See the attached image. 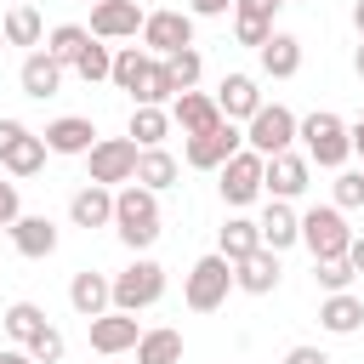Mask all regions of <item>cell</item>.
I'll use <instances>...</instances> for the list:
<instances>
[{
    "instance_id": "obj_1",
    "label": "cell",
    "mask_w": 364,
    "mask_h": 364,
    "mask_svg": "<svg viewBox=\"0 0 364 364\" xmlns=\"http://www.w3.org/2000/svg\"><path fill=\"white\" fill-rule=\"evenodd\" d=\"M114 233L131 245V250H148L159 239V193L142 188V182H125L114 193Z\"/></svg>"
},
{
    "instance_id": "obj_2",
    "label": "cell",
    "mask_w": 364,
    "mask_h": 364,
    "mask_svg": "<svg viewBox=\"0 0 364 364\" xmlns=\"http://www.w3.org/2000/svg\"><path fill=\"white\" fill-rule=\"evenodd\" d=\"M296 136H301L307 159H313V165H324V171H341V165H347V154H353V125H347L341 114H330V108L307 114Z\"/></svg>"
},
{
    "instance_id": "obj_3",
    "label": "cell",
    "mask_w": 364,
    "mask_h": 364,
    "mask_svg": "<svg viewBox=\"0 0 364 364\" xmlns=\"http://www.w3.org/2000/svg\"><path fill=\"white\" fill-rule=\"evenodd\" d=\"M228 290H233V262L216 250V256H199L193 267H188V284H182V301L193 307V313H216L222 301H228Z\"/></svg>"
},
{
    "instance_id": "obj_4",
    "label": "cell",
    "mask_w": 364,
    "mask_h": 364,
    "mask_svg": "<svg viewBox=\"0 0 364 364\" xmlns=\"http://www.w3.org/2000/svg\"><path fill=\"white\" fill-rule=\"evenodd\" d=\"M296 131H301V119H296L284 102H262V108L245 119V148H256L262 159H273V154H284V148L296 142Z\"/></svg>"
},
{
    "instance_id": "obj_5",
    "label": "cell",
    "mask_w": 364,
    "mask_h": 364,
    "mask_svg": "<svg viewBox=\"0 0 364 364\" xmlns=\"http://www.w3.org/2000/svg\"><path fill=\"white\" fill-rule=\"evenodd\" d=\"M159 296H165V267H159V262L136 256L125 273H114V307H119V313H142V307H154Z\"/></svg>"
},
{
    "instance_id": "obj_6",
    "label": "cell",
    "mask_w": 364,
    "mask_h": 364,
    "mask_svg": "<svg viewBox=\"0 0 364 364\" xmlns=\"http://www.w3.org/2000/svg\"><path fill=\"white\" fill-rule=\"evenodd\" d=\"M301 245L313 250V262H318V256H347L353 228H347L341 205H313V210L301 216Z\"/></svg>"
},
{
    "instance_id": "obj_7",
    "label": "cell",
    "mask_w": 364,
    "mask_h": 364,
    "mask_svg": "<svg viewBox=\"0 0 364 364\" xmlns=\"http://www.w3.org/2000/svg\"><path fill=\"white\" fill-rule=\"evenodd\" d=\"M216 176H222V182H216V188H222V199L239 210V205H250V199L267 188V159H262L256 148H239V154H233Z\"/></svg>"
},
{
    "instance_id": "obj_8",
    "label": "cell",
    "mask_w": 364,
    "mask_h": 364,
    "mask_svg": "<svg viewBox=\"0 0 364 364\" xmlns=\"http://www.w3.org/2000/svg\"><path fill=\"white\" fill-rule=\"evenodd\" d=\"M239 148H245V131H239L233 119H222L216 131H199V136H188L182 159H188L193 171H222V165H228Z\"/></svg>"
},
{
    "instance_id": "obj_9",
    "label": "cell",
    "mask_w": 364,
    "mask_h": 364,
    "mask_svg": "<svg viewBox=\"0 0 364 364\" xmlns=\"http://www.w3.org/2000/svg\"><path fill=\"white\" fill-rule=\"evenodd\" d=\"M136 142L131 136H97V148L85 154V165H91V182H102V188H114V182H131L136 176Z\"/></svg>"
},
{
    "instance_id": "obj_10",
    "label": "cell",
    "mask_w": 364,
    "mask_h": 364,
    "mask_svg": "<svg viewBox=\"0 0 364 364\" xmlns=\"http://www.w3.org/2000/svg\"><path fill=\"white\" fill-rule=\"evenodd\" d=\"M85 324H91V347H97L102 358L136 353V341H142V324H136V313H119V307H108V313L85 318Z\"/></svg>"
},
{
    "instance_id": "obj_11",
    "label": "cell",
    "mask_w": 364,
    "mask_h": 364,
    "mask_svg": "<svg viewBox=\"0 0 364 364\" xmlns=\"http://www.w3.org/2000/svg\"><path fill=\"white\" fill-rule=\"evenodd\" d=\"M142 46L154 57H171V51L193 46V11H148L142 17Z\"/></svg>"
},
{
    "instance_id": "obj_12",
    "label": "cell",
    "mask_w": 364,
    "mask_h": 364,
    "mask_svg": "<svg viewBox=\"0 0 364 364\" xmlns=\"http://www.w3.org/2000/svg\"><path fill=\"white\" fill-rule=\"evenodd\" d=\"M142 6L136 0H97L91 6V34L97 40H136L142 34Z\"/></svg>"
},
{
    "instance_id": "obj_13",
    "label": "cell",
    "mask_w": 364,
    "mask_h": 364,
    "mask_svg": "<svg viewBox=\"0 0 364 364\" xmlns=\"http://www.w3.org/2000/svg\"><path fill=\"white\" fill-rule=\"evenodd\" d=\"M171 119L182 125V136H199V131H216L228 114H222V102H216V97H205V91H176Z\"/></svg>"
},
{
    "instance_id": "obj_14",
    "label": "cell",
    "mask_w": 364,
    "mask_h": 364,
    "mask_svg": "<svg viewBox=\"0 0 364 364\" xmlns=\"http://www.w3.org/2000/svg\"><path fill=\"white\" fill-rule=\"evenodd\" d=\"M307 176H313V159L296 154V148H284V154L267 159V193H273V199H296V193H307Z\"/></svg>"
},
{
    "instance_id": "obj_15",
    "label": "cell",
    "mask_w": 364,
    "mask_h": 364,
    "mask_svg": "<svg viewBox=\"0 0 364 364\" xmlns=\"http://www.w3.org/2000/svg\"><path fill=\"white\" fill-rule=\"evenodd\" d=\"M17 85H23V97H57L63 91V63L51 57V51H28L23 57V68H17Z\"/></svg>"
},
{
    "instance_id": "obj_16",
    "label": "cell",
    "mask_w": 364,
    "mask_h": 364,
    "mask_svg": "<svg viewBox=\"0 0 364 364\" xmlns=\"http://www.w3.org/2000/svg\"><path fill=\"white\" fill-rule=\"evenodd\" d=\"M233 284L245 290V296H267V290H279V250H250L245 262H233Z\"/></svg>"
},
{
    "instance_id": "obj_17",
    "label": "cell",
    "mask_w": 364,
    "mask_h": 364,
    "mask_svg": "<svg viewBox=\"0 0 364 364\" xmlns=\"http://www.w3.org/2000/svg\"><path fill=\"white\" fill-rule=\"evenodd\" d=\"M68 307L80 313V318H97V313H108L114 307V279H102V273H74V284H68Z\"/></svg>"
},
{
    "instance_id": "obj_18",
    "label": "cell",
    "mask_w": 364,
    "mask_h": 364,
    "mask_svg": "<svg viewBox=\"0 0 364 364\" xmlns=\"http://www.w3.org/2000/svg\"><path fill=\"white\" fill-rule=\"evenodd\" d=\"M273 0H233V34H239V46H267V34H273Z\"/></svg>"
},
{
    "instance_id": "obj_19",
    "label": "cell",
    "mask_w": 364,
    "mask_h": 364,
    "mask_svg": "<svg viewBox=\"0 0 364 364\" xmlns=\"http://www.w3.org/2000/svg\"><path fill=\"white\" fill-rule=\"evenodd\" d=\"M46 148L51 154H91L97 148V125L80 119V114H63V119L46 125Z\"/></svg>"
},
{
    "instance_id": "obj_20",
    "label": "cell",
    "mask_w": 364,
    "mask_h": 364,
    "mask_svg": "<svg viewBox=\"0 0 364 364\" xmlns=\"http://www.w3.org/2000/svg\"><path fill=\"white\" fill-rule=\"evenodd\" d=\"M68 222L74 228H108L114 222V193L102 182H85L74 199H68Z\"/></svg>"
},
{
    "instance_id": "obj_21",
    "label": "cell",
    "mask_w": 364,
    "mask_h": 364,
    "mask_svg": "<svg viewBox=\"0 0 364 364\" xmlns=\"http://www.w3.org/2000/svg\"><path fill=\"white\" fill-rule=\"evenodd\" d=\"M262 245H267V250L301 245V216L290 210V199H267V210H262Z\"/></svg>"
},
{
    "instance_id": "obj_22",
    "label": "cell",
    "mask_w": 364,
    "mask_h": 364,
    "mask_svg": "<svg viewBox=\"0 0 364 364\" xmlns=\"http://www.w3.org/2000/svg\"><path fill=\"white\" fill-rule=\"evenodd\" d=\"M11 245H17V256L46 262V256L57 250V228H51V216H17V222H11Z\"/></svg>"
},
{
    "instance_id": "obj_23",
    "label": "cell",
    "mask_w": 364,
    "mask_h": 364,
    "mask_svg": "<svg viewBox=\"0 0 364 364\" xmlns=\"http://www.w3.org/2000/svg\"><path fill=\"white\" fill-rule=\"evenodd\" d=\"M256 57H262V74H273V80L301 74V40H296V34H284V28H273V34H267V46H262Z\"/></svg>"
},
{
    "instance_id": "obj_24",
    "label": "cell",
    "mask_w": 364,
    "mask_h": 364,
    "mask_svg": "<svg viewBox=\"0 0 364 364\" xmlns=\"http://www.w3.org/2000/svg\"><path fill=\"white\" fill-rule=\"evenodd\" d=\"M216 102H222V114H228V119H250V114L262 108L256 74H222V85H216Z\"/></svg>"
},
{
    "instance_id": "obj_25",
    "label": "cell",
    "mask_w": 364,
    "mask_h": 364,
    "mask_svg": "<svg viewBox=\"0 0 364 364\" xmlns=\"http://www.w3.org/2000/svg\"><path fill=\"white\" fill-rule=\"evenodd\" d=\"M318 324H324L330 336H353V330L364 324V301H358L353 290H330V296L318 301Z\"/></svg>"
},
{
    "instance_id": "obj_26",
    "label": "cell",
    "mask_w": 364,
    "mask_h": 364,
    "mask_svg": "<svg viewBox=\"0 0 364 364\" xmlns=\"http://www.w3.org/2000/svg\"><path fill=\"white\" fill-rule=\"evenodd\" d=\"M125 136H131L136 148H165V136H171V114H165V108H154V102H136V108H131Z\"/></svg>"
},
{
    "instance_id": "obj_27",
    "label": "cell",
    "mask_w": 364,
    "mask_h": 364,
    "mask_svg": "<svg viewBox=\"0 0 364 364\" xmlns=\"http://www.w3.org/2000/svg\"><path fill=\"white\" fill-rule=\"evenodd\" d=\"M46 154H51V148H46V136L23 131V136H17V142L0 154V165H6L11 176H34V171H46Z\"/></svg>"
},
{
    "instance_id": "obj_28",
    "label": "cell",
    "mask_w": 364,
    "mask_h": 364,
    "mask_svg": "<svg viewBox=\"0 0 364 364\" xmlns=\"http://www.w3.org/2000/svg\"><path fill=\"white\" fill-rule=\"evenodd\" d=\"M136 364H182V330H171V324L142 330V341H136Z\"/></svg>"
},
{
    "instance_id": "obj_29",
    "label": "cell",
    "mask_w": 364,
    "mask_h": 364,
    "mask_svg": "<svg viewBox=\"0 0 364 364\" xmlns=\"http://www.w3.org/2000/svg\"><path fill=\"white\" fill-rule=\"evenodd\" d=\"M131 97H136V102H154V108L176 102V80H171L165 57H148V68H142V80H136V91H131Z\"/></svg>"
},
{
    "instance_id": "obj_30",
    "label": "cell",
    "mask_w": 364,
    "mask_h": 364,
    "mask_svg": "<svg viewBox=\"0 0 364 364\" xmlns=\"http://www.w3.org/2000/svg\"><path fill=\"white\" fill-rule=\"evenodd\" d=\"M250 250H262V222L228 216V222H222V256H228V262H245Z\"/></svg>"
},
{
    "instance_id": "obj_31",
    "label": "cell",
    "mask_w": 364,
    "mask_h": 364,
    "mask_svg": "<svg viewBox=\"0 0 364 364\" xmlns=\"http://www.w3.org/2000/svg\"><path fill=\"white\" fill-rule=\"evenodd\" d=\"M91 40H97L91 28H80V23H57V28L46 34V51H51L63 68H74V63H80V51H85Z\"/></svg>"
},
{
    "instance_id": "obj_32",
    "label": "cell",
    "mask_w": 364,
    "mask_h": 364,
    "mask_svg": "<svg viewBox=\"0 0 364 364\" xmlns=\"http://www.w3.org/2000/svg\"><path fill=\"white\" fill-rule=\"evenodd\" d=\"M131 182H142V188H154V193H159V188H171V182H176V154H165V148H142V154H136V176H131Z\"/></svg>"
},
{
    "instance_id": "obj_33",
    "label": "cell",
    "mask_w": 364,
    "mask_h": 364,
    "mask_svg": "<svg viewBox=\"0 0 364 364\" xmlns=\"http://www.w3.org/2000/svg\"><path fill=\"white\" fill-rule=\"evenodd\" d=\"M0 28H6V46H40V11L34 6H11L6 17H0Z\"/></svg>"
},
{
    "instance_id": "obj_34",
    "label": "cell",
    "mask_w": 364,
    "mask_h": 364,
    "mask_svg": "<svg viewBox=\"0 0 364 364\" xmlns=\"http://www.w3.org/2000/svg\"><path fill=\"white\" fill-rule=\"evenodd\" d=\"M40 330H46V313H40L34 301H11V307H6V336H11L17 347H28Z\"/></svg>"
},
{
    "instance_id": "obj_35",
    "label": "cell",
    "mask_w": 364,
    "mask_h": 364,
    "mask_svg": "<svg viewBox=\"0 0 364 364\" xmlns=\"http://www.w3.org/2000/svg\"><path fill=\"white\" fill-rule=\"evenodd\" d=\"M353 279H358V267L347 262V256H318L313 262V284L330 296V290H353Z\"/></svg>"
},
{
    "instance_id": "obj_36",
    "label": "cell",
    "mask_w": 364,
    "mask_h": 364,
    "mask_svg": "<svg viewBox=\"0 0 364 364\" xmlns=\"http://www.w3.org/2000/svg\"><path fill=\"white\" fill-rule=\"evenodd\" d=\"M74 74H80L85 85H97V80H114V51H108L102 40H91V46L80 51V63H74Z\"/></svg>"
},
{
    "instance_id": "obj_37",
    "label": "cell",
    "mask_w": 364,
    "mask_h": 364,
    "mask_svg": "<svg viewBox=\"0 0 364 364\" xmlns=\"http://www.w3.org/2000/svg\"><path fill=\"white\" fill-rule=\"evenodd\" d=\"M165 68H171L176 91H193V85H199V74H205V57H199L193 46H182V51H171V57H165Z\"/></svg>"
},
{
    "instance_id": "obj_38",
    "label": "cell",
    "mask_w": 364,
    "mask_h": 364,
    "mask_svg": "<svg viewBox=\"0 0 364 364\" xmlns=\"http://www.w3.org/2000/svg\"><path fill=\"white\" fill-rule=\"evenodd\" d=\"M142 68H148V51H136V46H125V51H114V85H119V91H136V80H142Z\"/></svg>"
},
{
    "instance_id": "obj_39",
    "label": "cell",
    "mask_w": 364,
    "mask_h": 364,
    "mask_svg": "<svg viewBox=\"0 0 364 364\" xmlns=\"http://www.w3.org/2000/svg\"><path fill=\"white\" fill-rule=\"evenodd\" d=\"M330 193H336L330 205L358 210V205H364V171H336V188H330Z\"/></svg>"
},
{
    "instance_id": "obj_40",
    "label": "cell",
    "mask_w": 364,
    "mask_h": 364,
    "mask_svg": "<svg viewBox=\"0 0 364 364\" xmlns=\"http://www.w3.org/2000/svg\"><path fill=\"white\" fill-rule=\"evenodd\" d=\"M28 353H34V364H63V353H68V341H63V330H40L34 341H28Z\"/></svg>"
},
{
    "instance_id": "obj_41",
    "label": "cell",
    "mask_w": 364,
    "mask_h": 364,
    "mask_svg": "<svg viewBox=\"0 0 364 364\" xmlns=\"http://www.w3.org/2000/svg\"><path fill=\"white\" fill-rule=\"evenodd\" d=\"M23 216V199H17V182H0V228H11Z\"/></svg>"
},
{
    "instance_id": "obj_42",
    "label": "cell",
    "mask_w": 364,
    "mask_h": 364,
    "mask_svg": "<svg viewBox=\"0 0 364 364\" xmlns=\"http://www.w3.org/2000/svg\"><path fill=\"white\" fill-rule=\"evenodd\" d=\"M188 11H193V17H228L233 0H188Z\"/></svg>"
},
{
    "instance_id": "obj_43",
    "label": "cell",
    "mask_w": 364,
    "mask_h": 364,
    "mask_svg": "<svg viewBox=\"0 0 364 364\" xmlns=\"http://www.w3.org/2000/svg\"><path fill=\"white\" fill-rule=\"evenodd\" d=\"M284 364H330V358H324V347H290Z\"/></svg>"
},
{
    "instance_id": "obj_44",
    "label": "cell",
    "mask_w": 364,
    "mask_h": 364,
    "mask_svg": "<svg viewBox=\"0 0 364 364\" xmlns=\"http://www.w3.org/2000/svg\"><path fill=\"white\" fill-rule=\"evenodd\" d=\"M23 131H28V125H23V119H0V154H6V148H11V142H17V136H23Z\"/></svg>"
},
{
    "instance_id": "obj_45",
    "label": "cell",
    "mask_w": 364,
    "mask_h": 364,
    "mask_svg": "<svg viewBox=\"0 0 364 364\" xmlns=\"http://www.w3.org/2000/svg\"><path fill=\"white\" fill-rule=\"evenodd\" d=\"M0 364H34L28 347H0Z\"/></svg>"
},
{
    "instance_id": "obj_46",
    "label": "cell",
    "mask_w": 364,
    "mask_h": 364,
    "mask_svg": "<svg viewBox=\"0 0 364 364\" xmlns=\"http://www.w3.org/2000/svg\"><path fill=\"white\" fill-rule=\"evenodd\" d=\"M347 262H353V267H358V273H364V233H358V239H353V245H347Z\"/></svg>"
},
{
    "instance_id": "obj_47",
    "label": "cell",
    "mask_w": 364,
    "mask_h": 364,
    "mask_svg": "<svg viewBox=\"0 0 364 364\" xmlns=\"http://www.w3.org/2000/svg\"><path fill=\"white\" fill-rule=\"evenodd\" d=\"M353 148H358V154H364V114H358V119H353Z\"/></svg>"
},
{
    "instance_id": "obj_48",
    "label": "cell",
    "mask_w": 364,
    "mask_h": 364,
    "mask_svg": "<svg viewBox=\"0 0 364 364\" xmlns=\"http://www.w3.org/2000/svg\"><path fill=\"white\" fill-rule=\"evenodd\" d=\"M353 23H358V40H364V0L353 6Z\"/></svg>"
},
{
    "instance_id": "obj_49",
    "label": "cell",
    "mask_w": 364,
    "mask_h": 364,
    "mask_svg": "<svg viewBox=\"0 0 364 364\" xmlns=\"http://www.w3.org/2000/svg\"><path fill=\"white\" fill-rule=\"evenodd\" d=\"M353 68H358V80H364V46H358V51H353Z\"/></svg>"
},
{
    "instance_id": "obj_50",
    "label": "cell",
    "mask_w": 364,
    "mask_h": 364,
    "mask_svg": "<svg viewBox=\"0 0 364 364\" xmlns=\"http://www.w3.org/2000/svg\"><path fill=\"white\" fill-rule=\"evenodd\" d=\"M0 46H6V28H0Z\"/></svg>"
},
{
    "instance_id": "obj_51",
    "label": "cell",
    "mask_w": 364,
    "mask_h": 364,
    "mask_svg": "<svg viewBox=\"0 0 364 364\" xmlns=\"http://www.w3.org/2000/svg\"><path fill=\"white\" fill-rule=\"evenodd\" d=\"M273 6H290V0H273Z\"/></svg>"
},
{
    "instance_id": "obj_52",
    "label": "cell",
    "mask_w": 364,
    "mask_h": 364,
    "mask_svg": "<svg viewBox=\"0 0 364 364\" xmlns=\"http://www.w3.org/2000/svg\"><path fill=\"white\" fill-rule=\"evenodd\" d=\"M91 6H97V0H91Z\"/></svg>"
}]
</instances>
